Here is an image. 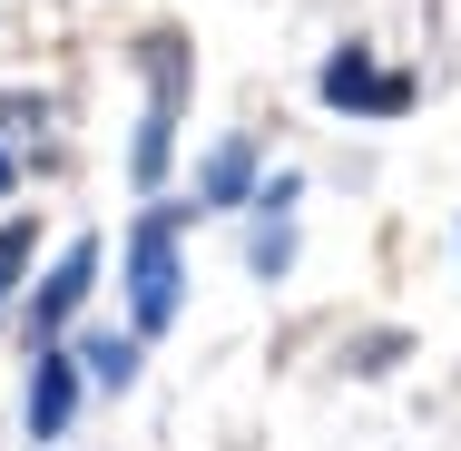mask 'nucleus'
I'll list each match as a JSON object with an SVG mask.
<instances>
[{
  "instance_id": "obj_2",
  "label": "nucleus",
  "mask_w": 461,
  "mask_h": 451,
  "mask_svg": "<svg viewBox=\"0 0 461 451\" xmlns=\"http://www.w3.org/2000/svg\"><path fill=\"white\" fill-rule=\"evenodd\" d=\"M177 108H186L177 50H158V98H148V128H138V148H128V186H158V177H167V148H177Z\"/></svg>"
},
{
  "instance_id": "obj_9",
  "label": "nucleus",
  "mask_w": 461,
  "mask_h": 451,
  "mask_svg": "<svg viewBox=\"0 0 461 451\" xmlns=\"http://www.w3.org/2000/svg\"><path fill=\"white\" fill-rule=\"evenodd\" d=\"M10 177H20V167H10V158H0V186H10Z\"/></svg>"
},
{
  "instance_id": "obj_7",
  "label": "nucleus",
  "mask_w": 461,
  "mask_h": 451,
  "mask_svg": "<svg viewBox=\"0 0 461 451\" xmlns=\"http://www.w3.org/2000/svg\"><path fill=\"white\" fill-rule=\"evenodd\" d=\"M30 246H40V226H30V216H10V226H0V304H10V284L30 275Z\"/></svg>"
},
{
  "instance_id": "obj_8",
  "label": "nucleus",
  "mask_w": 461,
  "mask_h": 451,
  "mask_svg": "<svg viewBox=\"0 0 461 451\" xmlns=\"http://www.w3.org/2000/svg\"><path fill=\"white\" fill-rule=\"evenodd\" d=\"M89 383H138V344H128V334H98L89 344Z\"/></svg>"
},
{
  "instance_id": "obj_4",
  "label": "nucleus",
  "mask_w": 461,
  "mask_h": 451,
  "mask_svg": "<svg viewBox=\"0 0 461 451\" xmlns=\"http://www.w3.org/2000/svg\"><path fill=\"white\" fill-rule=\"evenodd\" d=\"M324 108H412V79H383L364 50H334V69H324Z\"/></svg>"
},
{
  "instance_id": "obj_3",
  "label": "nucleus",
  "mask_w": 461,
  "mask_h": 451,
  "mask_svg": "<svg viewBox=\"0 0 461 451\" xmlns=\"http://www.w3.org/2000/svg\"><path fill=\"white\" fill-rule=\"evenodd\" d=\"M89 284H98V246L79 236V246L59 256V275H50V284L30 294V324H40V354H50V334H59V324H69L79 304H89Z\"/></svg>"
},
{
  "instance_id": "obj_5",
  "label": "nucleus",
  "mask_w": 461,
  "mask_h": 451,
  "mask_svg": "<svg viewBox=\"0 0 461 451\" xmlns=\"http://www.w3.org/2000/svg\"><path fill=\"white\" fill-rule=\"evenodd\" d=\"M69 412H79V363H69V354H40V373H30V432L59 442Z\"/></svg>"
},
{
  "instance_id": "obj_6",
  "label": "nucleus",
  "mask_w": 461,
  "mask_h": 451,
  "mask_svg": "<svg viewBox=\"0 0 461 451\" xmlns=\"http://www.w3.org/2000/svg\"><path fill=\"white\" fill-rule=\"evenodd\" d=\"M256 186V138H216L206 148V177H196V206H236Z\"/></svg>"
},
{
  "instance_id": "obj_1",
  "label": "nucleus",
  "mask_w": 461,
  "mask_h": 451,
  "mask_svg": "<svg viewBox=\"0 0 461 451\" xmlns=\"http://www.w3.org/2000/svg\"><path fill=\"white\" fill-rule=\"evenodd\" d=\"M128 314H138V334H167L186 314V256H177V216L167 206L128 226Z\"/></svg>"
}]
</instances>
